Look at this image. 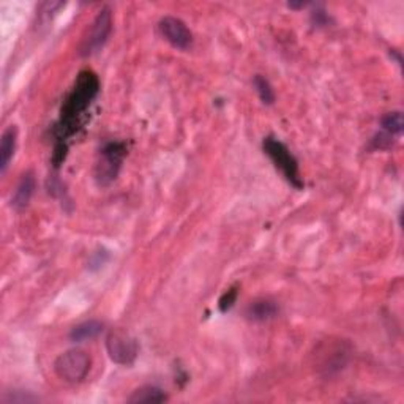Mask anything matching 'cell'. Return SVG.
<instances>
[{"label":"cell","mask_w":404,"mask_h":404,"mask_svg":"<svg viewBox=\"0 0 404 404\" xmlns=\"http://www.w3.org/2000/svg\"><path fill=\"white\" fill-rule=\"evenodd\" d=\"M35 186L37 182L32 173H26L22 175L18 186H16L15 190V195L11 197V207L16 210L26 209L28 206V202H30L33 193H35Z\"/></svg>","instance_id":"9"},{"label":"cell","mask_w":404,"mask_h":404,"mask_svg":"<svg viewBox=\"0 0 404 404\" xmlns=\"http://www.w3.org/2000/svg\"><path fill=\"white\" fill-rule=\"evenodd\" d=\"M253 85L258 92L261 101L264 105H273L275 103V92H273L272 84L269 82V79L264 78L263 75H256L253 79Z\"/></svg>","instance_id":"14"},{"label":"cell","mask_w":404,"mask_h":404,"mask_svg":"<svg viewBox=\"0 0 404 404\" xmlns=\"http://www.w3.org/2000/svg\"><path fill=\"white\" fill-rule=\"evenodd\" d=\"M92 367V358L82 349L62 352L54 362V371L62 380L70 384L82 383Z\"/></svg>","instance_id":"3"},{"label":"cell","mask_w":404,"mask_h":404,"mask_svg":"<svg viewBox=\"0 0 404 404\" xmlns=\"http://www.w3.org/2000/svg\"><path fill=\"white\" fill-rule=\"evenodd\" d=\"M106 351L117 365H132L139 354V344L134 337L125 330H112L106 337Z\"/></svg>","instance_id":"6"},{"label":"cell","mask_w":404,"mask_h":404,"mask_svg":"<svg viewBox=\"0 0 404 404\" xmlns=\"http://www.w3.org/2000/svg\"><path fill=\"white\" fill-rule=\"evenodd\" d=\"M127 155V146L123 142H107L100 152V160L95 166V180L100 186L111 185L117 179L122 161Z\"/></svg>","instance_id":"5"},{"label":"cell","mask_w":404,"mask_h":404,"mask_svg":"<svg viewBox=\"0 0 404 404\" xmlns=\"http://www.w3.org/2000/svg\"><path fill=\"white\" fill-rule=\"evenodd\" d=\"M105 324L100 321H85L82 324H78L76 327L71 328L70 340L73 343H82V341H89L98 337L103 332Z\"/></svg>","instance_id":"12"},{"label":"cell","mask_w":404,"mask_h":404,"mask_svg":"<svg viewBox=\"0 0 404 404\" xmlns=\"http://www.w3.org/2000/svg\"><path fill=\"white\" fill-rule=\"evenodd\" d=\"M158 28H160L161 37L166 39L170 46L182 51L191 48L193 33L182 19L174 18V16H166V18L160 21Z\"/></svg>","instance_id":"7"},{"label":"cell","mask_w":404,"mask_h":404,"mask_svg":"<svg viewBox=\"0 0 404 404\" xmlns=\"http://www.w3.org/2000/svg\"><path fill=\"white\" fill-rule=\"evenodd\" d=\"M306 2H300V3H294V2H291V3H288V7L289 8H292V10H300V8H305L306 7Z\"/></svg>","instance_id":"18"},{"label":"cell","mask_w":404,"mask_h":404,"mask_svg":"<svg viewBox=\"0 0 404 404\" xmlns=\"http://www.w3.org/2000/svg\"><path fill=\"white\" fill-rule=\"evenodd\" d=\"M263 147H264L265 155L270 158L273 164H275V168L284 175V179H286L289 184L294 186V188H297V190L304 188V180H301L300 177L299 163L294 158L291 150H289L281 141H278L276 138H272V136L264 139Z\"/></svg>","instance_id":"2"},{"label":"cell","mask_w":404,"mask_h":404,"mask_svg":"<svg viewBox=\"0 0 404 404\" xmlns=\"http://www.w3.org/2000/svg\"><path fill=\"white\" fill-rule=\"evenodd\" d=\"M98 90L100 81L98 76H96L94 71L85 70L82 73H79L75 87H73L71 94L68 95L64 106H62L59 123L60 136L57 142H64L65 144V139L68 136L75 134L78 132L79 125H81V117L84 116L85 111L89 109V106L94 101L95 96L98 95Z\"/></svg>","instance_id":"1"},{"label":"cell","mask_w":404,"mask_h":404,"mask_svg":"<svg viewBox=\"0 0 404 404\" xmlns=\"http://www.w3.org/2000/svg\"><path fill=\"white\" fill-rule=\"evenodd\" d=\"M278 305L275 301H272L269 299H259L254 300L248 305L247 308V316L248 319L256 321V322H264L270 321L278 315Z\"/></svg>","instance_id":"10"},{"label":"cell","mask_w":404,"mask_h":404,"mask_svg":"<svg viewBox=\"0 0 404 404\" xmlns=\"http://www.w3.org/2000/svg\"><path fill=\"white\" fill-rule=\"evenodd\" d=\"M380 127H383L384 133L387 136H390V138L395 134H401L403 127H404L403 114L400 111L385 114V116L383 117V121H380Z\"/></svg>","instance_id":"13"},{"label":"cell","mask_w":404,"mask_h":404,"mask_svg":"<svg viewBox=\"0 0 404 404\" xmlns=\"http://www.w3.org/2000/svg\"><path fill=\"white\" fill-rule=\"evenodd\" d=\"M21 392H15L13 395L11 396H5L3 398V403H35V401H38V398L37 396H32V395H27V394H22V395H19Z\"/></svg>","instance_id":"16"},{"label":"cell","mask_w":404,"mask_h":404,"mask_svg":"<svg viewBox=\"0 0 404 404\" xmlns=\"http://www.w3.org/2000/svg\"><path fill=\"white\" fill-rule=\"evenodd\" d=\"M16 146H18V128L16 125H10L0 139V174L2 175L7 173L10 161L13 160Z\"/></svg>","instance_id":"8"},{"label":"cell","mask_w":404,"mask_h":404,"mask_svg":"<svg viewBox=\"0 0 404 404\" xmlns=\"http://www.w3.org/2000/svg\"><path fill=\"white\" fill-rule=\"evenodd\" d=\"M237 297H238L237 288H229V289H227V291L220 297V301H218L220 311L221 313H227V311H229L232 308V306H234L236 301H237Z\"/></svg>","instance_id":"15"},{"label":"cell","mask_w":404,"mask_h":404,"mask_svg":"<svg viewBox=\"0 0 404 404\" xmlns=\"http://www.w3.org/2000/svg\"><path fill=\"white\" fill-rule=\"evenodd\" d=\"M168 400V395L160 389V387L155 385H144L136 389L132 396L128 398V403L132 404H157V403H164Z\"/></svg>","instance_id":"11"},{"label":"cell","mask_w":404,"mask_h":404,"mask_svg":"<svg viewBox=\"0 0 404 404\" xmlns=\"http://www.w3.org/2000/svg\"><path fill=\"white\" fill-rule=\"evenodd\" d=\"M313 19H315V22L317 26H326L327 21H328L327 16L324 15V11H316V13L313 15Z\"/></svg>","instance_id":"17"},{"label":"cell","mask_w":404,"mask_h":404,"mask_svg":"<svg viewBox=\"0 0 404 404\" xmlns=\"http://www.w3.org/2000/svg\"><path fill=\"white\" fill-rule=\"evenodd\" d=\"M112 32V11L109 7H105L98 11L92 24H90L87 33L82 38L79 46V55L90 57L100 53L109 39Z\"/></svg>","instance_id":"4"}]
</instances>
